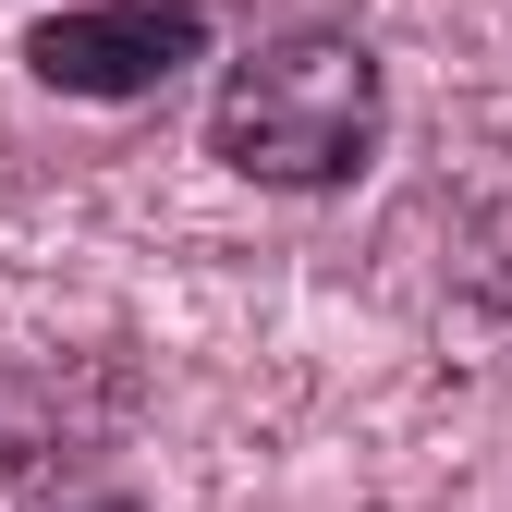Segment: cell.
Masks as SVG:
<instances>
[{"mask_svg":"<svg viewBox=\"0 0 512 512\" xmlns=\"http://www.w3.org/2000/svg\"><path fill=\"white\" fill-rule=\"evenodd\" d=\"M378 61L366 37L342 25H293L256 61H232V86L208 110V147L244 171V183H281V196H330L378 159Z\"/></svg>","mask_w":512,"mask_h":512,"instance_id":"cell-1","label":"cell"},{"mask_svg":"<svg viewBox=\"0 0 512 512\" xmlns=\"http://www.w3.org/2000/svg\"><path fill=\"white\" fill-rule=\"evenodd\" d=\"M196 49H208V0H86V13H49L25 37L37 86H61V98H147Z\"/></svg>","mask_w":512,"mask_h":512,"instance_id":"cell-2","label":"cell"},{"mask_svg":"<svg viewBox=\"0 0 512 512\" xmlns=\"http://www.w3.org/2000/svg\"><path fill=\"white\" fill-rule=\"evenodd\" d=\"M86 452V403L49 366H0V512H37Z\"/></svg>","mask_w":512,"mask_h":512,"instance_id":"cell-3","label":"cell"},{"mask_svg":"<svg viewBox=\"0 0 512 512\" xmlns=\"http://www.w3.org/2000/svg\"><path fill=\"white\" fill-rule=\"evenodd\" d=\"M49 512H135V500H122V488H98V500H49Z\"/></svg>","mask_w":512,"mask_h":512,"instance_id":"cell-4","label":"cell"}]
</instances>
